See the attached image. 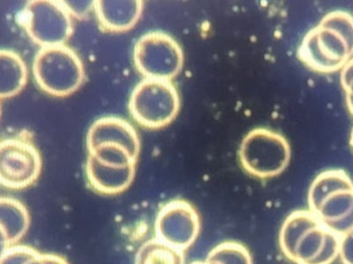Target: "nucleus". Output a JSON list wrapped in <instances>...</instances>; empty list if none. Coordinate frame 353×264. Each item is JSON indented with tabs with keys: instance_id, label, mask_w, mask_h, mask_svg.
I'll list each match as a JSON object with an SVG mask.
<instances>
[{
	"instance_id": "15",
	"label": "nucleus",
	"mask_w": 353,
	"mask_h": 264,
	"mask_svg": "<svg viewBox=\"0 0 353 264\" xmlns=\"http://www.w3.org/2000/svg\"><path fill=\"white\" fill-rule=\"evenodd\" d=\"M31 218L24 203L14 197L0 196V228L12 245H17L28 232Z\"/></svg>"
},
{
	"instance_id": "3",
	"label": "nucleus",
	"mask_w": 353,
	"mask_h": 264,
	"mask_svg": "<svg viewBox=\"0 0 353 264\" xmlns=\"http://www.w3.org/2000/svg\"><path fill=\"white\" fill-rule=\"evenodd\" d=\"M309 211L341 236L353 228V181L342 170L321 172L308 193Z\"/></svg>"
},
{
	"instance_id": "16",
	"label": "nucleus",
	"mask_w": 353,
	"mask_h": 264,
	"mask_svg": "<svg viewBox=\"0 0 353 264\" xmlns=\"http://www.w3.org/2000/svg\"><path fill=\"white\" fill-rule=\"evenodd\" d=\"M134 264H186V258L184 251L153 238L139 248Z\"/></svg>"
},
{
	"instance_id": "24",
	"label": "nucleus",
	"mask_w": 353,
	"mask_h": 264,
	"mask_svg": "<svg viewBox=\"0 0 353 264\" xmlns=\"http://www.w3.org/2000/svg\"><path fill=\"white\" fill-rule=\"evenodd\" d=\"M190 264H205V261H194V263Z\"/></svg>"
},
{
	"instance_id": "6",
	"label": "nucleus",
	"mask_w": 353,
	"mask_h": 264,
	"mask_svg": "<svg viewBox=\"0 0 353 264\" xmlns=\"http://www.w3.org/2000/svg\"><path fill=\"white\" fill-rule=\"evenodd\" d=\"M180 95L171 81L144 79L130 95V115L137 123L148 130L170 125L180 111Z\"/></svg>"
},
{
	"instance_id": "1",
	"label": "nucleus",
	"mask_w": 353,
	"mask_h": 264,
	"mask_svg": "<svg viewBox=\"0 0 353 264\" xmlns=\"http://www.w3.org/2000/svg\"><path fill=\"white\" fill-rule=\"evenodd\" d=\"M279 246L294 264H333L339 257L340 236L312 212H292L282 224Z\"/></svg>"
},
{
	"instance_id": "25",
	"label": "nucleus",
	"mask_w": 353,
	"mask_h": 264,
	"mask_svg": "<svg viewBox=\"0 0 353 264\" xmlns=\"http://www.w3.org/2000/svg\"><path fill=\"white\" fill-rule=\"evenodd\" d=\"M0 117H1V105H0Z\"/></svg>"
},
{
	"instance_id": "12",
	"label": "nucleus",
	"mask_w": 353,
	"mask_h": 264,
	"mask_svg": "<svg viewBox=\"0 0 353 264\" xmlns=\"http://www.w3.org/2000/svg\"><path fill=\"white\" fill-rule=\"evenodd\" d=\"M137 164L105 163L88 154L86 176L93 190L103 195H117L130 188L136 176Z\"/></svg>"
},
{
	"instance_id": "9",
	"label": "nucleus",
	"mask_w": 353,
	"mask_h": 264,
	"mask_svg": "<svg viewBox=\"0 0 353 264\" xmlns=\"http://www.w3.org/2000/svg\"><path fill=\"white\" fill-rule=\"evenodd\" d=\"M41 153L26 137L0 141V185L10 190L32 186L41 174Z\"/></svg>"
},
{
	"instance_id": "4",
	"label": "nucleus",
	"mask_w": 353,
	"mask_h": 264,
	"mask_svg": "<svg viewBox=\"0 0 353 264\" xmlns=\"http://www.w3.org/2000/svg\"><path fill=\"white\" fill-rule=\"evenodd\" d=\"M32 74L39 89L56 99L74 94L86 79L82 59L66 45L41 48L33 59Z\"/></svg>"
},
{
	"instance_id": "14",
	"label": "nucleus",
	"mask_w": 353,
	"mask_h": 264,
	"mask_svg": "<svg viewBox=\"0 0 353 264\" xmlns=\"http://www.w3.org/2000/svg\"><path fill=\"white\" fill-rule=\"evenodd\" d=\"M28 82L26 62L17 52L0 49V101L20 94Z\"/></svg>"
},
{
	"instance_id": "19",
	"label": "nucleus",
	"mask_w": 353,
	"mask_h": 264,
	"mask_svg": "<svg viewBox=\"0 0 353 264\" xmlns=\"http://www.w3.org/2000/svg\"><path fill=\"white\" fill-rule=\"evenodd\" d=\"M341 84L345 92L348 110L353 115V58L342 68Z\"/></svg>"
},
{
	"instance_id": "22",
	"label": "nucleus",
	"mask_w": 353,
	"mask_h": 264,
	"mask_svg": "<svg viewBox=\"0 0 353 264\" xmlns=\"http://www.w3.org/2000/svg\"><path fill=\"white\" fill-rule=\"evenodd\" d=\"M10 246V242H8L6 234H4L3 230L0 228V258L3 256L4 253H6V251L8 250Z\"/></svg>"
},
{
	"instance_id": "21",
	"label": "nucleus",
	"mask_w": 353,
	"mask_h": 264,
	"mask_svg": "<svg viewBox=\"0 0 353 264\" xmlns=\"http://www.w3.org/2000/svg\"><path fill=\"white\" fill-rule=\"evenodd\" d=\"M41 264H70L64 257L60 255L53 254V253H41Z\"/></svg>"
},
{
	"instance_id": "10",
	"label": "nucleus",
	"mask_w": 353,
	"mask_h": 264,
	"mask_svg": "<svg viewBox=\"0 0 353 264\" xmlns=\"http://www.w3.org/2000/svg\"><path fill=\"white\" fill-rule=\"evenodd\" d=\"M199 212L185 199L165 203L155 219V238L182 251L188 250L201 232Z\"/></svg>"
},
{
	"instance_id": "2",
	"label": "nucleus",
	"mask_w": 353,
	"mask_h": 264,
	"mask_svg": "<svg viewBox=\"0 0 353 264\" xmlns=\"http://www.w3.org/2000/svg\"><path fill=\"white\" fill-rule=\"evenodd\" d=\"M300 59L315 72L330 74L342 70L353 57V17L335 10L311 29L299 49Z\"/></svg>"
},
{
	"instance_id": "23",
	"label": "nucleus",
	"mask_w": 353,
	"mask_h": 264,
	"mask_svg": "<svg viewBox=\"0 0 353 264\" xmlns=\"http://www.w3.org/2000/svg\"><path fill=\"white\" fill-rule=\"evenodd\" d=\"M350 143H352V147L353 149V128H352V136H350Z\"/></svg>"
},
{
	"instance_id": "8",
	"label": "nucleus",
	"mask_w": 353,
	"mask_h": 264,
	"mask_svg": "<svg viewBox=\"0 0 353 264\" xmlns=\"http://www.w3.org/2000/svg\"><path fill=\"white\" fill-rule=\"evenodd\" d=\"M134 62L145 79L172 81L182 70L184 53L173 37L163 31H152L137 41Z\"/></svg>"
},
{
	"instance_id": "20",
	"label": "nucleus",
	"mask_w": 353,
	"mask_h": 264,
	"mask_svg": "<svg viewBox=\"0 0 353 264\" xmlns=\"http://www.w3.org/2000/svg\"><path fill=\"white\" fill-rule=\"evenodd\" d=\"M339 258L343 264H353V228L340 236Z\"/></svg>"
},
{
	"instance_id": "5",
	"label": "nucleus",
	"mask_w": 353,
	"mask_h": 264,
	"mask_svg": "<svg viewBox=\"0 0 353 264\" xmlns=\"http://www.w3.org/2000/svg\"><path fill=\"white\" fill-rule=\"evenodd\" d=\"M292 149L281 133L269 128H254L245 135L239 149L243 170L254 178H275L288 168Z\"/></svg>"
},
{
	"instance_id": "7",
	"label": "nucleus",
	"mask_w": 353,
	"mask_h": 264,
	"mask_svg": "<svg viewBox=\"0 0 353 264\" xmlns=\"http://www.w3.org/2000/svg\"><path fill=\"white\" fill-rule=\"evenodd\" d=\"M29 39L41 48L65 45L74 32L72 12L63 1L31 0L20 14Z\"/></svg>"
},
{
	"instance_id": "11",
	"label": "nucleus",
	"mask_w": 353,
	"mask_h": 264,
	"mask_svg": "<svg viewBox=\"0 0 353 264\" xmlns=\"http://www.w3.org/2000/svg\"><path fill=\"white\" fill-rule=\"evenodd\" d=\"M86 145L88 151L101 145L122 148L136 159H139L141 152L140 135L136 128L130 122L115 116L99 118L90 126Z\"/></svg>"
},
{
	"instance_id": "18",
	"label": "nucleus",
	"mask_w": 353,
	"mask_h": 264,
	"mask_svg": "<svg viewBox=\"0 0 353 264\" xmlns=\"http://www.w3.org/2000/svg\"><path fill=\"white\" fill-rule=\"evenodd\" d=\"M39 254L41 252L32 247L12 245L0 258V264H27Z\"/></svg>"
},
{
	"instance_id": "13",
	"label": "nucleus",
	"mask_w": 353,
	"mask_h": 264,
	"mask_svg": "<svg viewBox=\"0 0 353 264\" xmlns=\"http://www.w3.org/2000/svg\"><path fill=\"white\" fill-rule=\"evenodd\" d=\"M93 10L103 31L121 33L136 26L144 3L140 0H97L93 2Z\"/></svg>"
},
{
	"instance_id": "17",
	"label": "nucleus",
	"mask_w": 353,
	"mask_h": 264,
	"mask_svg": "<svg viewBox=\"0 0 353 264\" xmlns=\"http://www.w3.org/2000/svg\"><path fill=\"white\" fill-rule=\"evenodd\" d=\"M205 261L215 264H253L250 251L234 241H228L214 247Z\"/></svg>"
}]
</instances>
